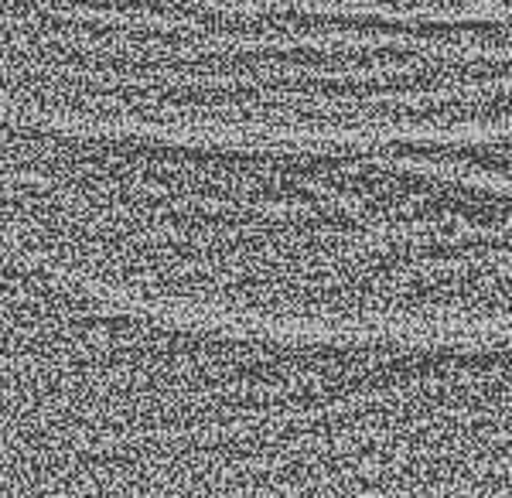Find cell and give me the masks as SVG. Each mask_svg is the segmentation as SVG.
<instances>
[{
    "mask_svg": "<svg viewBox=\"0 0 512 498\" xmlns=\"http://www.w3.org/2000/svg\"><path fill=\"white\" fill-rule=\"evenodd\" d=\"M0 243L123 304L270 342L512 338V192L379 147L0 113Z\"/></svg>",
    "mask_w": 512,
    "mask_h": 498,
    "instance_id": "6da1fadb",
    "label": "cell"
}]
</instances>
